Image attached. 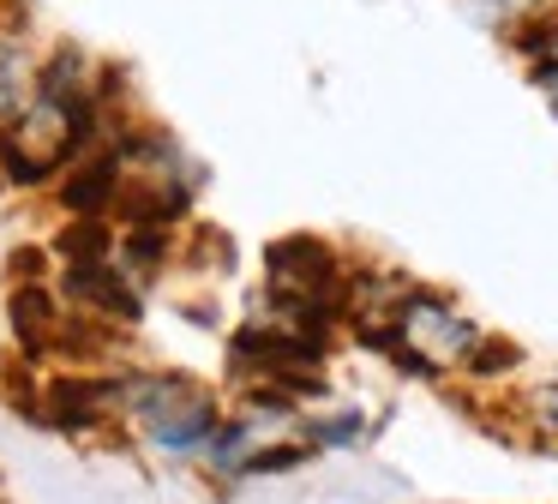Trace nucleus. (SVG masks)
<instances>
[{
    "instance_id": "nucleus-1",
    "label": "nucleus",
    "mask_w": 558,
    "mask_h": 504,
    "mask_svg": "<svg viewBox=\"0 0 558 504\" xmlns=\"http://www.w3.org/2000/svg\"><path fill=\"white\" fill-rule=\"evenodd\" d=\"M390 324H397V348H390V360H397L402 372H414V379L462 372L474 360V348L486 343V336L474 331V319H462V312L450 307L445 295H433V288H414V295L397 307Z\"/></svg>"
},
{
    "instance_id": "nucleus-2",
    "label": "nucleus",
    "mask_w": 558,
    "mask_h": 504,
    "mask_svg": "<svg viewBox=\"0 0 558 504\" xmlns=\"http://www.w3.org/2000/svg\"><path fill=\"white\" fill-rule=\"evenodd\" d=\"M126 408L145 427V439L162 444V451H198L222 427L217 396L205 384H193L186 372H133L126 379Z\"/></svg>"
},
{
    "instance_id": "nucleus-3",
    "label": "nucleus",
    "mask_w": 558,
    "mask_h": 504,
    "mask_svg": "<svg viewBox=\"0 0 558 504\" xmlns=\"http://www.w3.org/2000/svg\"><path fill=\"white\" fill-rule=\"evenodd\" d=\"M66 295H73L78 307H97L102 319H121V324L138 319V295L126 288V276L109 271V264H66Z\"/></svg>"
},
{
    "instance_id": "nucleus-4",
    "label": "nucleus",
    "mask_w": 558,
    "mask_h": 504,
    "mask_svg": "<svg viewBox=\"0 0 558 504\" xmlns=\"http://www.w3.org/2000/svg\"><path fill=\"white\" fill-rule=\"evenodd\" d=\"M7 319H13V336L31 348V355H43V348L61 343V307H54V295L43 283H19L13 300H7Z\"/></svg>"
},
{
    "instance_id": "nucleus-5",
    "label": "nucleus",
    "mask_w": 558,
    "mask_h": 504,
    "mask_svg": "<svg viewBox=\"0 0 558 504\" xmlns=\"http://www.w3.org/2000/svg\"><path fill=\"white\" fill-rule=\"evenodd\" d=\"M121 156L114 151H102V156H90L85 168H78L73 180L61 187V199H66V211H78V216H97V211H109L114 199H121Z\"/></svg>"
},
{
    "instance_id": "nucleus-6",
    "label": "nucleus",
    "mask_w": 558,
    "mask_h": 504,
    "mask_svg": "<svg viewBox=\"0 0 558 504\" xmlns=\"http://www.w3.org/2000/svg\"><path fill=\"white\" fill-rule=\"evenodd\" d=\"M114 204L126 211L133 228H162V223H174V216L186 211V187H126Z\"/></svg>"
},
{
    "instance_id": "nucleus-7",
    "label": "nucleus",
    "mask_w": 558,
    "mask_h": 504,
    "mask_svg": "<svg viewBox=\"0 0 558 504\" xmlns=\"http://www.w3.org/2000/svg\"><path fill=\"white\" fill-rule=\"evenodd\" d=\"M54 252H61L66 264H109V228H102L97 216H78V223L54 240Z\"/></svg>"
},
{
    "instance_id": "nucleus-8",
    "label": "nucleus",
    "mask_w": 558,
    "mask_h": 504,
    "mask_svg": "<svg viewBox=\"0 0 558 504\" xmlns=\"http://www.w3.org/2000/svg\"><path fill=\"white\" fill-rule=\"evenodd\" d=\"M517 360H522V348L517 343H505V336H486L481 348H474V360L462 372H474V379H493V372H517Z\"/></svg>"
},
{
    "instance_id": "nucleus-9",
    "label": "nucleus",
    "mask_w": 558,
    "mask_h": 504,
    "mask_svg": "<svg viewBox=\"0 0 558 504\" xmlns=\"http://www.w3.org/2000/svg\"><path fill=\"white\" fill-rule=\"evenodd\" d=\"M529 427L541 432V444H558V379L529 391Z\"/></svg>"
},
{
    "instance_id": "nucleus-10",
    "label": "nucleus",
    "mask_w": 558,
    "mask_h": 504,
    "mask_svg": "<svg viewBox=\"0 0 558 504\" xmlns=\"http://www.w3.org/2000/svg\"><path fill=\"white\" fill-rule=\"evenodd\" d=\"M306 439L318 444V451H337V444H361L366 439V415H330V420H313V432Z\"/></svg>"
},
{
    "instance_id": "nucleus-11",
    "label": "nucleus",
    "mask_w": 558,
    "mask_h": 504,
    "mask_svg": "<svg viewBox=\"0 0 558 504\" xmlns=\"http://www.w3.org/2000/svg\"><path fill=\"white\" fill-rule=\"evenodd\" d=\"M162 252H169V235H162V228H133V235H126V259H133L138 271L162 264Z\"/></svg>"
},
{
    "instance_id": "nucleus-12",
    "label": "nucleus",
    "mask_w": 558,
    "mask_h": 504,
    "mask_svg": "<svg viewBox=\"0 0 558 504\" xmlns=\"http://www.w3.org/2000/svg\"><path fill=\"white\" fill-rule=\"evenodd\" d=\"M7 271H13V276H31V283H37V271H43V252H13V259H7Z\"/></svg>"
}]
</instances>
